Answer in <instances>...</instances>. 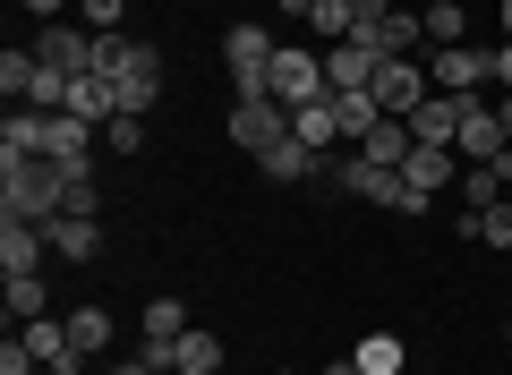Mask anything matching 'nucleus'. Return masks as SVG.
I'll return each instance as SVG.
<instances>
[{
    "mask_svg": "<svg viewBox=\"0 0 512 375\" xmlns=\"http://www.w3.org/2000/svg\"><path fill=\"white\" fill-rule=\"evenodd\" d=\"M427 77H436V94H478V86H495V52H478V43H444V52L427 60Z\"/></svg>",
    "mask_w": 512,
    "mask_h": 375,
    "instance_id": "7",
    "label": "nucleus"
},
{
    "mask_svg": "<svg viewBox=\"0 0 512 375\" xmlns=\"http://www.w3.org/2000/svg\"><path fill=\"white\" fill-rule=\"evenodd\" d=\"M265 94H274L282 111L316 103V94H325V52H291V43H282V52H274V69H265Z\"/></svg>",
    "mask_w": 512,
    "mask_h": 375,
    "instance_id": "4",
    "label": "nucleus"
},
{
    "mask_svg": "<svg viewBox=\"0 0 512 375\" xmlns=\"http://www.w3.org/2000/svg\"><path fill=\"white\" fill-rule=\"evenodd\" d=\"M60 111H77V120H120V94H111V77H69V103Z\"/></svg>",
    "mask_w": 512,
    "mask_h": 375,
    "instance_id": "21",
    "label": "nucleus"
},
{
    "mask_svg": "<svg viewBox=\"0 0 512 375\" xmlns=\"http://www.w3.org/2000/svg\"><path fill=\"white\" fill-rule=\"evenodd\" d=\"M461 231L487 239V248H512V205H487V214H461Z\"/></svg>",
    "mask_w": 512,
    "mask_h": 375,
    "instance_id": "28",
    "label": "nucleus"
},
{
    "mask_svg": "<svg viewBox=\"0 0 512 375\" xmlns=\"http://www.w3.org/2000/svg\"><path fill=\"white\" fill-rule=\"evenodd\" d=\"M419 18H427V43H436V52L470 35V9H461V0H436V9H419Z\"/></svg>",
    "mask_w": 512,
    "mask_h": 375,
    "instance_id": "25",
    "label": "nucleus"
},
{
    "mask_svg": "<svg viewBox=\"0 0 512 375\" xmlns=\"http://www.w3.org/2000/svg\"><path fill=\"white\" fill-rule=\"evenodd\" d=\"M367 94H376V111H384V120H410V111H419L436 86H427V69H419V60H384V69L367 77Z\"/></svg>",
    "mask_w": 512,
    "mask_h": 375,
    "instance_id": "6",
    "label": "nucleus"
},
{
    "mask_svg": "<svg viewBox=\"0 0 512 375\" xmlns=\"http://www.w3.org/2000/svg\"><path fill=\"white\" fill-rule=\"evenodd\" d=\"M325 375H359V358H333V367H325Z\"/></svg>",
    "mask_w": 512,
    "mask_h": 375,
    "instance_id": "37",
    "label": "nucleus"
},
{
    "mask_svg": "<svg viewBox=\"0 0 512 375\" xmlns=\"http://www.w3.org/2000/svg\"><path fill=\"white\" fill-rule=\"evenodd\" d=\"M274 52H282V43L265 35V26H231V35H222V69H231V86H239V94H265Z\"/></svg>",
    "mask_w": 512,
    "mask_h": 375,
    "instance_id": "5",
    "label": "nucleus"
},
{
    "mask_svg": "<svg viewBox=\"0 0 512 375\" xmlns=\"http://www.w3.org/2000/svg\"><path fill=\"white\" fill-rule=\"evenodd\" d=\"M410 137L419 145H453L461 137V94H427V103L410 111Z\"/></svg>",
    "mask_w": 512,
    "mask_h": 375,
    "instance_id": "14",
    "label": "nucleus"
},
{
    "mask_svg": "<svg viewBox=\"0 0 512 375\" xmlns=\"http://www.w3.org/2000/svg\"><path fill=\"white\" fill-rule=\"evenodd\" d=\"M495 120H504V145H512V94H504V103H495Z\"/></svg>",
    "mask_w": 512,
    "mask_h": 375,
    "instance_id": "36",
    "label": "nucleus"
},
{
    "mask_svg": "<svg viewBox=\"0 0 512 375\" xmlns=\"http://www.w3.org/2000/svg\"><path fill=\"white\" fill-rule=\"evenodd\" d=\"M60 324H69V350H77V358H94V350H111V316H103V307H94V299L77 307V316H60Z\"/></svg>",
    "mask_w": 512,
    "mask_h": 375,
    "instance_id": "22",
    "label": "nucleus"
},
{
    "mask_svg": "<svg viewBox=\"0 0 512 375\" xmlns=\"http://www.w3.org/2000/svg\"><path fill=\"white\" fill-rule=\"evenodd\" d=\"M419 9H436V0H419Z\"/></svg>",
    "mask_w": 512,
    "mask_h": 375,
    "instance_id": "39",
    "label": "nucleus"
},
{
    "mask_svg": "<svg viewBox=\"0 0 512 375\" xmlns=\"http://www.w3.org/2000/svg\"><path fill=\"white\" fill-rule=\"evenodd\" d=\"M495 86L512 94V43H495Z\"/></svg>",
    "mask_w": 512,
    "mask_h": 375,
    "instance_id": "33",
    "label": "nucleus"
},
{
    "mask_svg": "<svg viewBox=\"0 0 512 375\" xmlns=\"http://www.w3.org/2000/svg\"><path fill=\"white\" fill-rule=\"evenodd\" d=\"M504 43H512V0H504Z\"/></svg>",
    "mask_w": 512,
    "mask_h": 375,
    "instance_id": "38",
    "label": "nucleus"
},
{
    "mask_svg": "<svg viewBox=\"0 0 512 375\" xmlns=\"http://www.w3.org/2000/svg\"><path fill=\"white\" fill-rule=\"evenodd\" d=\"M52 316V290H43V273H9V324H35Z\"/></svg>",
    "mask_w": 512,
    "mask_h": 375,
    "instance_id": "23",
    "label": "nucleus"
},
{
    "mask_svg": "<svg viewBox=\"0 0 512 375\" xmlns=\"http://www.w3.org/2000/svg\"><path fill=\"white\" fill-rule=\"evenodd\" d=\"M256 171L274 179V188H299V179L325 171V154H316V145H299V137H282V145H265V154H256Z\"/></svg>",
    "mask_w": 512,
    "mask_h": 375,
    "instance_id": "12",
    "label": "nucleus"
},
{
    "mask_svg": "<svg viewBox=\"0 0 512 375\" xmlns=\"http://www.w3.org/2000/svg\"><path fill=\"white\" fill-rule=\"evenodd\" d=\"M111 375H163V367H154V358L137 350V358H120V367H111Z\"/></svg>",
    "mask_w": 512,
    "mask_h": 375,
    "instance_id": "34",
    "label": "nucleus"
},
{
    "mask_svg": "<svg viewBox=\"0 0 512 375\" xmlns=\"http://www.w3.org/2000/svg\"><path fill=\"white\" fill-rule=\"evenodd\" d=\"M103 137H111V154H137V145H146V120H128V111H120V120H103Z\"/></svg>",
    "mask_w": 512,
    "mask_h": 375,
    "instance_id": "32",
    "label": "nucleus"
},
{
    "mask_svg": "<svg viewBox=\"0 0 512 375\" xmlns=\"http://www.w3.org/2000/svg\"><path fill=\"white\" fill-rule=\"evenodd\" d=\"M188 333V307L180 299H154L146 307V358H154V367H171V341H180Z\"/></svg>",
    "mask_w": 512,
    "mask_h": 375,
    "instance_id": "18",
    "label": "nucleus"
},
{
    "mask_svg": "<svg viewBox=\"0 0 512 375\" xmlns=\"http://www.w3.org/2000/svg\"><path fill=\"white\" fill-rule=\"evenodd\" d=\"M18 333H26V350L43 358V375H69V367H77V350H69V324L35 316V324H18Z\"/></svg>",
    "mask_w": 512,
    "mask_h": 375,
    "instance_id": "16",
    "label": "nucleus"
},
{
    "mask_svg": "<svg viewBox=\"0 0 512 375\" xmlns=\"http://www.w3.org/2000/svg\"><path fill=\"white\" fill-rule=\"evenodd\" d=\"M231 145H248V154H265V145H282L291 137V111L274 103V94H231Z\"/></svg>",
    "mask_w": 512,
    "mask_h": 375,
    "instance_id": "3",
    "label": "nucleus"
},
{
    "mask_svg": "<svg viewBox=\"0 0 512 375\" xmlns=\"http://www.w3.org/2000/svg\"><path fill=\"white\" fill-rule=\"evenodd\" d=\"M222 367V341L205 333V324H188L180 341H171V375H214Z\"/></svg>",
    "mask_w": 512,
    "mask_h": 375,
    "instance_id": "19",
    "label": "nucleus"
},
{
    "mask_svg": "<svg viewBox=\"0 0 512 375\" xmlns=\"http://www.w3.org/2000/svg\"><path fill=\"white\" fill-rule=\"evenodd\" d=\"M26 86H35V52H0V94H9V103H18Z\"/></svg>",
    "mask_w": 512,
    "mask_h": 375,
    "instance_id": "29",
    "label": "nucleus"
},
{
    "mask_svg": "<svg viewBox=\"0 0 512 375\" xmlns=\"http://www.w3.org/2000/svg\"><path fill=\"white\" fill-rule=\"evenodd\" d=\"M43 239H52V256H69V265H94V256H103V222L94 214H52Z\"/></svg>",
    "mask_w": 512,
    "mask_h": 375,
    "instance_id": "10",
    "label": "nucleus"
},
{
    "mask_svg": "<svg viewBox=\"0 0 512 375\" xmlns=\"http://www.w3.org/2000/svg\"><path fill=\"white\" fill-rule=\"evenodd\" d=\"M504 205H512V188H504Z\"/></svg>",
    "mask_w": 512,
    "mask_h": 375,
    "instance_id": "40",
    "label": "nucleus"
},
{
    "mask_svg": "<svg viewBox=\"0 0 512 375\" xmlns=\"http://www.w3.org/2000/svg\"><path fill=\"white\" fill-rule=\"evenodd\" d=\"M402 179L419 188V197H436V188H461V154H453V145H410Z\"/></svg>",
    "mask_w": 512,
    "mask_h": 375,
    "instance_id": "11",
    "label": "nucleus"
},
{
    "mask_svg": "<svg viewBox=\"0 0 512 375\" xmlns=\"http://www.w3.org/2000/svg\"><path fill=\"white\" fill-rule=\"evenodd\" d=\"M410 145H419V137H410V120H376V128L359 137V162H376V171H402Z\"/></svg>",
    "mask_w": 512,
    "mask_h": 375,
    "instance_id": "15",
    "label": "nucleus"
},
{
    "mask_svg": "<svg viewBox=\"0 0 512 375\" xmlns=\"http://www.w3.org/2000/svg\"><path fill=\"white\" fill-rule=\"evenodd\" d=\"M60 188H69V171H60L52 154L0 162V222H52L60 214Z\"/></svg>",
    "mask_w": 512,
    "mask_h": 375,
    "instance_id": "1",
    "label": "nucleus"
},
{
    "mask_svg": "<svg viewBox=\"0 0 512 375\" xmlns=\"http://www.w3.org/2000/svg\"><path fill=\"white\" fill-rule=\"evenodd\" d=\"M35 60H43V69H60V77H86V60H94V35H86V26H43V35H35Z\"/></svg>",
    "mask_w": 512,
    "mask_h": 375,
    "instance_id": "8",
    "label": "nucleus"
},
{
    "mask_svg": "<svg viewBox=\"0 0 512 375\" xmlns=\"http://www.w3.org/2000/svg\"><path fill=\"white\" fill-rule=\"evenodd\" d=\"M0 375H43V358L26 350V333H9V341H0Z\"/></svg>",
    "mask_w": 512,
    "mask_h": 375,
    "instance_id": "30",
    "label": "nucleus"
},
{
    "mask_svg": "<svg viewBox=\"0 0 512 375\" xmlns=\"http://www.w3.org/2000/svg\"><path fill=\"white\" fill-rule=\"evenodd\" d=\"M43 120H52V111H18V103H9V120H0V162L43 154Z\"/></svg>",
    "mask_w": 512,
    "mask_h": 375,
    "instance_id": "20",
    "label": "nucleus"
},
{
    "mask_svg": "<svg viewBox=\"0 0 512 375\" xmlns=\"http://www.w3.org/2000/svg\"><path fill=\"white\" fill-rule=\"evenodd\" d=\"M111 94H120L128 120H146L154 94H163V60H154V43H128L120 35V60H111Z\"/></svg>",
    "mask_w": 512,
    "mask_h": 375,
    "instance_id": "2",
    "label": "nucleus"
},
{
    "mask_svg": "<svg viewBox=\"0 0 512 375\" xmlns=\"http://www.w3.org/2000/svg\"><path fill=\"white\" fill-rule=\"evenodd\" d=\"M291 137H299V145H316V154H333V145H342V120H333V94H316V103H299V111H291Z\"/></svg>",
    "mask_w": 512,
    "mask_h": 375,
    "instance_id": "17",
    "label": "nucleus"
},
{
    "mask_svg": "<svg viewBox=\"0 0 512 375\" xmlns=\"http://www.w3.org/2000/svg\"><path fill=\"white\" fill-rule=\"evenodd\" d=\"M376 69H384V52H367L359 35L333 43V52H325V94H367V77H376Z\"/></svg>",
    "mask_w": 512,
    "mask_h": 375,
    "instance_id": "9",
    "label": "nucleus"
},
{
    "mask_svg": "<svg viewBox=\"0 0 512 375\" xmlns=\"http://www.w3.org/2000/svg\"><path fill=\"white\" fill-rule=\"evenodd\" d=\"M333 120H342V137H350V145H359V137H367V128H376V120H384V111H376V94H333Z\"/></svg>",
    "mask_w": 512,
    "mask_h": 375,
    "instance_id": "26",
    "label": "nucleus"
},
{
    "mask_svg": "<svg viewBox=\"0 0 512 375\" xmlns=\"http://www.w3.org/2000/svg\"><path fill=\"white\" fill-rule=\"evenodd\" d=\"M308 26L325 43H350V26H359V18H350V0H308Z\"/></svg>",
    "mask_w": 512,
    "mask_h": 375,
    "instance_id": "27",
    "label": "nucleus"
},
{
    "mask_svg": "<svg viewBox=\"0 0 512 375\" xmlns=\"http://www.w3.org/2000/svg\"><path fill=\"white\" fill-rule=\"evenodd\" d=\"M43 256H52L43 222H0V273H43Z\"/></svg>",
    "mask_w": 512,
    "mask_h": 375,
    "instance_id": "13",
    "label": "nucleus"
},
{
    "mask_svg": "<svg viewBox=\"0 0 512 375\" xmlns=\"http://www.w3.org/2000/svg\"><path fill=\"white\" fill-rule=\"evenodd\" d=\"M77 9H86L94 35H120V18H128V0H77Z\"/></svg>",
    "mask_w": 512,
    "mask_h": 375,
    "instance_id": "31",
    "label": "nucleus"
},
{
    "mask_svg": "<svg viewBox=\"0 0 512 375\" xmlns=\"http://www.w3.org/2000/svg\"><path fill=\"white\" fill-rule=\"evenodd\" d=\"M26 9H35V18H43V26H52V18H60V0H26Z\"/></svg>",
    "mask_w": 512,
    "mask_h": 375,
    "instance_id": "35",
    "label": "nucleus"
},
{
    "mask_svg": "<svg viewBox=\"0 0 512 375\" xmlns=\"http://www.w3.org/2000/svg\"><path fill=\"white\" fill-rule=\"evenodd\" d=\"M402 358H410L402 333H367L359 341V375H402Z\"/></svg>",
    "mask_w": 512,
    "mask_h": 375,
    "instance_id": "24",
    "label": "nucleus"
}]
</instances>
